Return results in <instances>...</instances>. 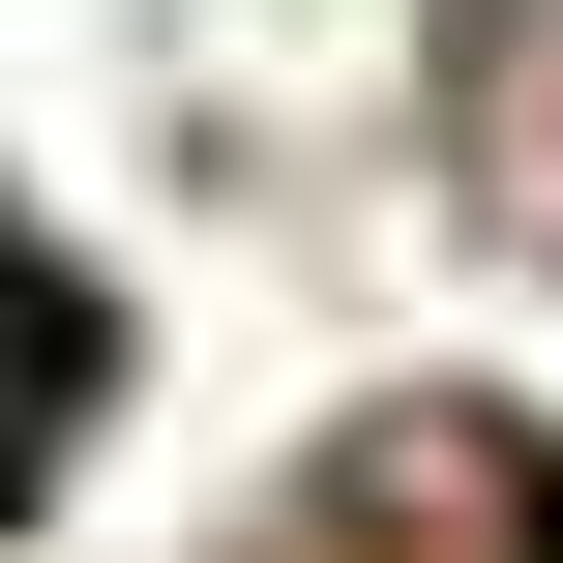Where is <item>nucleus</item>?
Instances as JSON below:
<instances>
[{
  "label": "nucleus",
  "mask_w": 563,
  "mask_h": 563,
  "mask_svg": "<svg viewBox=\"0 0 563 563\" xmlns=\"http://www.w3.org/2000/svg\"><path fill=\"white\" fill-rule=\"evenodd\" d=\"M30 445H59V297L0 267V475H30Z\"/></svg>",
  "instance_id": "1"
}]
</instances>
